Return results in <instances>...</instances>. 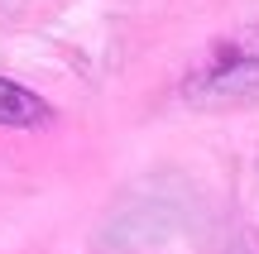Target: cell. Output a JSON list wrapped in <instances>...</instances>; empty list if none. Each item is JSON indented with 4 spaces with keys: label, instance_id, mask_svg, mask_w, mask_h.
Returning a JSON list of instances; mask_svg holds the SVG:
<instances>
[{
    "label": "cell",
    "instance_id": "3957f363",
    "mask_svg": "<svg viewBox=\"0 0 259 254\" xmlns=\"http://www.w3.org/2000/svg\"><path fill=\"white\" fill-rule=\"evenodd\" d=\"M231 254H259V235H254V230H245V235L231 245Z\"/></svg>",
    "mask_w": 259,
    "mask_h": 254
},
{
    "label": "cell",
    "instance_id": "7a4b0ae2",
    "mask_svg": "<svg viewBox=\"0 0 259 254\" xmlns=\"http://www.w3.org/2000/svg\"><path fill=\"white\" fill-rule=\"evenodd\" d=\"M53 120V106L44 96H34L29 86L0 77V125L5 130H34V125H48Z\"/></svg>",
    "mask_w": 259,
    "mask_h": 254
},
{
    "label": "cell",
    "instance_id": "6da1fadb",
    "mask_svg": "<svg viewBox=\"0 0 259 254\" xmlns=\"http://www.w3.org/2000/svg\"><path fill=\"white\" fill-rule=\"evenodd\" d=\"M183 101L197 111H250L259 106V19L216 34L183 72Z\"/></svg>",
    "mask_w": 259,
    "mask_h": 254
}]
</instances>
